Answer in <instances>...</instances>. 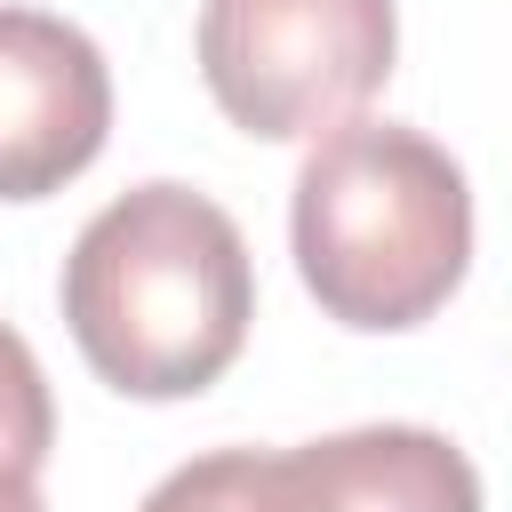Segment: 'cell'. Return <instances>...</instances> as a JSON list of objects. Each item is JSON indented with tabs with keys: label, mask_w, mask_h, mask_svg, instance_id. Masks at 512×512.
Here are the masks:
<instances>
[{
	"label": "cell",
	"mask_w": 512,
	"mask_h": 512,
	"mask_svg": "<svg viewBox=\"0 0 512 512\" xmlns=\"http://www.w3.org/2000/svg\"><path fill=\"white\" fill-rule=\"evenodd\" d=\"M328 512H488L472 456L432 424H352L304 440Z\"/></svg>",
	"instance_id": "5"
},
{
	"label": "cell",
	"mask_w": 512,
	"mask_h": 512,
	"mask_svg": "<svg viewBox=\"0 0 512 512\" xmlns=\"http://www.w3.org/2000/svg\"><path fill=\"white\" fill-rule=\"evenodd\" d=\"M288 248L336 328H424L472 272V184L424 128L344 120L296 168Z\"/></svg>",
	"instance_id": "2"
},
{
	"label": "cell",
	"mask_w": 512,
	"mask_h": 512,
	"mask_svg": "<svg viewBox=\"0 0 512 512\" xmlns=\"http://www.w3.org/2000/svg\"><path fill=\"white\" fill-rule=\"evenodd\" d=\"M56 296L80 360L112 392L192 400L248 344L256 264L232 208L176 176H152L80 224Z\"/></svg>",
	"instance_id": "1"
},
{
	"label": "cell",
	"mask_w": 512,
	"mask_h": 512,
	"mask_svg": "<svg viewBox=\"0 0 512 512\" xmlns=\"http://www.w3.org/2000/svg\"><path fill=\"white\" fill-rule=\"evenodd\" d=\"M48 448H56V400H48V376H40L32 344L0 320V464L40 472Z\"/></svg>",
	"instance_id": "7"
},
{
	"label": "cell",
	"mask_w": 512,
	"mask_h": 512,
	"mask_svg": "<svg viewBox=\"0 0 512 512\" xmlns=\"http://www.w3.org/2000/svg\"><path fill=\"white\" fill-rule=\"evenodd\" d=\"M200 80L256 144H320L392 80V0H200Z\"/></svg>",
	"instance_id": "3"
},
{
	"label": "cell",
	"mask_w": 512,
	"mask_h": 512,
	"mask_svg": "<svg viewBox=\"0 0 512 512\" xmlns=\"http://www.w3.org/2000/svg\"><path fill=\"white\" fill-rule=\"evenodd\" d=\"M0 512H48V504H40V472L0 464Z\"/></svg>",
	"instance_id": "8"
},
{
	"label": "cell",
	"mask_w": 512,
	"mask_h": 512,
	"mask_svg": "<svg viewBox=\"0 0 512 512\" xmlns=\"http://www.w3.org/2000/svg\"><path fill=\"white\" fill-rule=\"evenodd\" d=\"M136 512H328L304 448H208L176 464Z\"/></svg>",
	"instance_id": "6"
},
{
	"label": "cell",
	"mask_w": 512,
	"mask_h": 512,
	"mask_svg": "<svg viewBox=\"0 0 512 512\" xmlns=\"http://www.w3.org/2000/svg\"><path fill=\"white\" fill-rule=\"evenodd\" d=\"M112 136V64L104 48L48 16L0 8V200L64 192Z\"/></svg>",
	"instance_id": "4"
}]
</instances>
